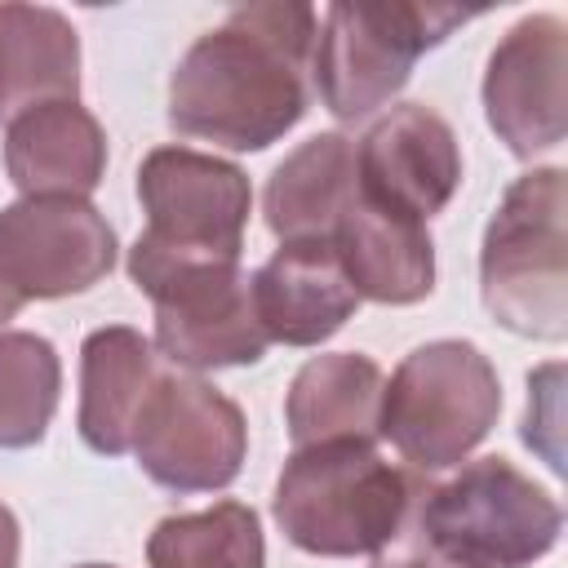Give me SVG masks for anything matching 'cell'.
<instances>
[{"instance_id":"cell-5","label":"cell","mask_w":568,"mask_h":568,"mask_svg":"<svg viewBox=\"0 0 568 568\" xmlns=\"http://www.w3.org/2000/svg\"><path fill=\"white\" fill-rule=\"evenodd\" d=\"M501 382L493 359L462 337H439L399 359L382 390L377 439L417 470L462 466L497 426Z\"/></svg>"},{"instance_id":"cell-4","label":"cell","mask_w":568,"mask_h":568,"mask_svg":"<svg viewBox=\"0 0 568 568\" xmlns=\"http://www.w3.org/2000/svg\"><path fill=\"white\" fill-rule=\"evenodd\" d=\"M138 200L146 213V231L129 248L138 288L178 266L240 262L253 191L231 160L191 146H155L138 169Z\"/></svg>"},{"instance_id":"cell-19","label":"cell","mask_w":568,"mask_h":568,"mask_svg":"<svg viewBox=\"0 0 568 568\" xmlns=\"http://www.w3.org/2000/svg\"><path fill=\"white\" fill-rule=\"evenodd\" d=\"M355 142L346 133H315L284 155L266 182V226L284 240H328L342 209L355 200Z\"/></svg>"},{"instance_id":"cell-9","label":"cell","mask_w":568,"mask_h":568,"mask_svg":"<svg viewBox=\"0 0 568 568\" xmlns=\"http://www.w3.org/2000/svg\"><path fill=\"white\" fill-rule=\"evenodd\" d=\"M142 293L155 306V351L169 364L191 373L240 368L257 364L271 346L257 320L253 275L240 262L178 266L142 284Z\"/></svg>"},{"instance_id":"cell-21","label":"cell","mask_w":568,"mask_h":568,"mask_svg":"<svg viewBox=\"0 0 568 568\" xmlns=\"http://www.w3.org/2000/svg\"><path fill=\"white\" fill-rule=\"evenodd\" d=\"M62 390V364L40 333H0V448L44 439Z\"/></svg>"},{"instance_id":"cell-7","label":"cell","mask_w":568,"mask_h":568,"mask_svg":"<svg viewBox=\"0 0 568 568\" xmlns=\"http://www.w3.org/2000/svg\"><path fill=\"white\" fill-rule=\"evenodd\" d=\"M559 501L506 457H479L448 484L426 488L413 541L479 568H528L559 541Z\"/></svg>"},{"instance_id":"cell-17","label":"cell","mask_w":568,"mask_h":568,"mask_svg":"<svg viewBox=\"0 0 568 568\" xmlns=\"http://www.w3.org/2000/svg\"><path fill=\"white\" fill-rule=\"evenodd\" d=\"M382 390H386L382 368L359 351L306 359L284 399V422H288L293 448L333 444V439L377 444Z\"/></svg>"},{"instance_id":"cell-1","label":"cell","mask_w":568,"mask_h":568,"mask_svg":"<svg viewBox=\"0 0 568 568\" xmlns=\"http://www.w3.org/2000/svg\"><path fill=\"white\" fill-rule=\"evenodd\" d=\"M315 36L311 4L231 9L173 67L169 124L226 151H266L306 115Z\"/></svg>"},{"instance_id":"cell-6","label":"cell","mask_w":568,"mask_h":568,"mask_svg":"<svg viewBox=\"0 0 568 568\" xmlns=\"http://www.w3.org/2000/svg\"><path fill=\"white\" fill-rule=\"evenodd\" d=\"M470 18H475L470 9L413 4V0L328 4L311 58V80L320 89V102L346 124L373 115L408 84L413 62Z\"/></svg>"},{"instance_id":"cell-13","label":"cell","mask_w":568,"mask_h":568,"mask_svg":"<svg viewBox=\"0 0 568 568\" xmlns=\"http://www.w3.org/2000/svg\"><path fill=\"white\" fill-rule=\"evenodd\" d=\"M257 320L271 342L320 346L328 342L359 306L333 240H284L253 271Z\"/></svg>"},{"instance_id":"cell-23","label":"cell","mask_w":568,"mask_h":568,"mask_svg":"<svg viewBox=\"0 0 568 568\" xmlns=\"http://www.w3.org/2000/svg\"><path fill=\"white\" fill-rule=\"evenodd\" d=\"M18 550H22L18 519H13V510L0 501V568H18Z\"/></svg>"},{"instance_id":"cell-10","label":"cell","mask_w":568,"mask_h":568,"mask_svg":"<svg viewBox=\"0 0 568 568\" xmlns=\"http://www.w3.org/2000/svg\"><path fill=\"white\" fill-rule=\"evenodd\" d=\"M115 231L89 200H13L0 209V271L22 302L71 297L106 280Z\"/></svg>"},{"instance_id":"cell-11","label":"cell","mask_w":568,"mask_h":568,"mask_svg":"<svg viewBox=\"0 0 568 568\" xmlns=\"http://www.w3.org/2000/svg\"><path fill=\"white\" fill-rule=\"evenodd\" d=\"M555 13L519 18L493 49L484 71L488 129L519 155L532 160L564 142V67L568 40Z\"/></svg>"},{"instance_id":"cell-2","label":"cell","mask_w":568,"mask_h":568,"mask_svg":"<svg viewBox=\"0 0 568 568\" xmlns=\"http://www.w3.org/2000/svg\"><path fill=\"white\" fill-rule=\"evenodd\" d=\"M422 497V479L390 466L373 444L333 439L293 448L275 479L271 515L306 555H368L382 564L413 541Z\"/></svg>"},{"instance_id":"cell-15","label":"cell","mask_w":568,"mask_h":568,"mask_svg":"<svg viewBox=\"0 0 568 568\" xmlns=\"http://www.w3.org/2000/svg\"><path fill=\"white\" fill-rule=\"evenodd\" d=\"M160 351L129 324L93 328L80 346V435L93 453L120 457L133 448L138 422L164 382Z\"/></svg>"},{"instance_id":"cell-18","label":"cell","mask_w":568,"mask_h":568,"mask_svg":"<svg viewBox=\"0 0 568 568\" xmlns=\"http://www.w3.org/2000/svg\"><path fill=\"white\" fill-rule=\"evenodd\" d=\"M80 36L49 4H0V120L44 102H75Z\"/></svg>"},{"instance_id":"cell-25","label":"cell","mask_w":568,"mask_h":568,"mask_svg":"<svg viewBox=\"0 0 568 568\" xmlns=\"http://www.w3.org/2000/svg\"><path fill=\"white\" fill-rule=\"evenodd\" d=\"M80 568H111V564H80Z\"/></svg>"},{"instance_id":"cell-24","label":"cell","mask_w":568,"mask_h":568,"mask_svg":"<svg viewBox=\"0 0 568 568\" xmlns=\"http://www.w3.org/2000/svg\"><path fill=\"white\" fill-rule=\"evenodd\" d=\"M18 311H22V297L13 293V284H9V280H4V271H0V324H9Z\"/></svg>"},{"instance_id":"cell-3","label":"cell","mask_w":568,"mask_h":568,"mask_svg":"<svg viewBox=\"0 0 568 568\" xmlns=\"http://www.w3.org/2000/svg\"><path fill=\"white\" fill-rule=\"evenodd\" d=\"M568 195L564 169L546 164L515 178L488 217L479 248L484 311L537 342L568 333Z\"/></svg>"},{"instance_id":"cell-16","label":"cell","mask_w":568,"mask_h":568,"mask_svg":"<svg viewBox=\"0 0 568 568\" xmlns=\"http://www.w3.org/2000/svg\"><path fill=\"white\" fill-rule=\"evenodd\" d=\"M4 169L27 200H84L106 173V133L80 102H44L9 120Z\"/></svg>"},{"instance_id":"cell-8","label":"cell","mask_w":568,"mask_h":568,"mask_svg":"<svg viewBox=\"0 0 568 568\" xmlns=\"http://www.w3.org/2000/svg\"><path fill=\"white\" fill-rule=\"evenodd\" d=\"M138 466L169 493L226 488L248 453V422L231 395L204 377L164 373L133 435Z\"/></svg>"},{"instance_id":"cell-14","label":"cell","mask_w":568,"mask_h":568,"mask_svg":"<svg viewBox=\"0 0 568 568\" xmlns=\"http://www.w3.org/2000/svg\"><path fill=\"white\" fill-rule=\"evenodd\" d=\"M333 248L337 262L359 293V302H386V306H408L430 297L435 288V244L426 222H413L404 213H390L373 200L359 195L342 209L333 226Z\"/></svg>"},{"instance_id":"cell-22","label":"cell","mask_w":568,"mask_h":568,"mask_svg":"<svg viewBox=\"0 0 568 568\" xmlns=\"http://www.w3.org/2000/svg\"><path fill=\"white\" fill-rule=\"evenodd\" d=\"M395 568H479V564L457 559V555H448V550H435V546H426V541H408V546L399 550V564H395Z\"/></svg>"},{"instance_id":"cell-12","label":"cell","mask_w":568,"mask_h":568,"mask_svg":"<svg viewBox=\"0 0 568 568\" xmlns=\"http://www.w3.org/2000/svg\"><path fill=\"white\" fill-rule=\"evenodd\" d=\"M355 182L364 200L430 222L462 182V151L448 120L422 102L390 106L355 146Z\"/></svg>"},{"instance_id":"cell-20","label":"cell","mask_w":568,"mask_h":568,"mask_svg":"<svg viewBox=\"0 0 568 568\" xmlns=\"http://www.w3.org/2000/svg\"><path fill=\"white\" fill-rule=\"evenodd\" d=\"M151 568H262V519L244 501H217L195 515H169L146 537Z\"/></svg>"}]
</instances>
